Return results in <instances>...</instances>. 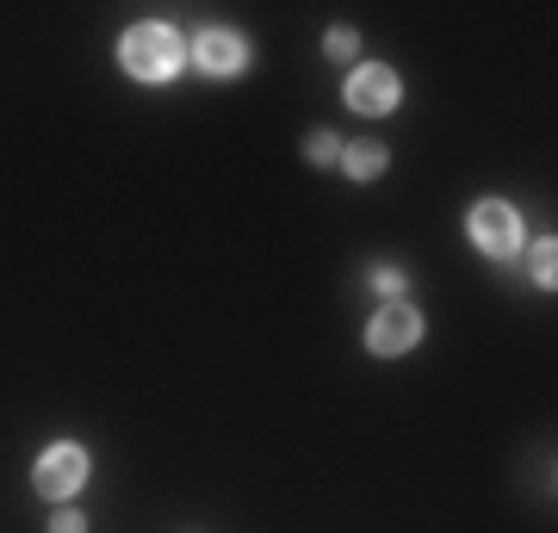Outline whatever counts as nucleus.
Masks as SVG:
<instances>
[{
  "mask_svg": "<svg viewBox=\"0 0 558 533\" xmlns=\"http://www.w3.org/2000/svg\"><path fill=\"white\" fill-rule=\"evenodd\" d=\"M119 62H124V75L161 87V81L180 75V62H186V38H180L168 20H143V25H131V32L119 38Z\"/></svg>",
  "mask_w": 558,
  "mask_h": 533,
  "instance_id": "f257e3e1",
  "label": "nucleus"
},
{
  "mask_svg": "<svg viewBox=\"0 0 558 533\" xmlns=\"http://www.w3.org/2000/svg\"><path fill=\"white\" fill-rule=\"evenodd\" d=\"M465 237H472V249L490 261H515L521 255V211L509 205V198H478L472 205V218H465Z\"/></svg>",
  "mask_w": 558,
  "mask_h": 533,
  "instance_id": "f03ea898",
  "label": "nucleus"
},
{
  "mask_svg": "<svg viewBox=\"0 0 558 533\" xmlns=\"http://www.w3.org/2000/svg\"><path fill=\"white\" fill-rule=\"evenodd\" d=\"M32 484H38V496H50V502H69V496L87 484V447H75V440L44 447L38 465H32Z\"/></svg>",
  "mask_w": 558,
  "mask_h": 533,
  "instance_id": "7ed1b4c3",
  "label": "nucleus"
},
{
  "mask_svg": "<svg viewBox=\"0 0 558 533\" xmlns=\"http://www.w3.org/2000/svg\"><path fill=\"white\" fill-rule=\"evenodd\" d=\"M341 99L354 106L360 119H385V112H398L403 81H398V69H385V62H360L354 75H348V87H341Z\"/></svg>",
  "mask_w": 558,
  "mask_h": 533,
  "instance_id": "20e7f679",
  "label": "nucleus"
},
{
  "mask_svg": "<svg viewBox=\"0 0 558 533\" xmlns=\"http://www.w3.org/2000/svg\"><path fill=\"white\" fill-rule=\"evenodd\" d=\"M422 341V311L416 304H403V298H391V304H379V316L366 323V348L379 360H398V354H410Z\"/></svg>",
  "mask_w": 558,
  "mask_h": 533,
  "instance_id": "39448f33",
  "label": "nucleus"
},
{
  "mask_svg": "<svg viewBox=\"0 0 558 533\" xmlns=\"http://www.w3.org/2000/svg\"><path fill=\"white\" fill-rule=\"evenodd\" d=\"M186 57H193V69L211 81H230L248 69V38H236V32H223V25H211V32H199V38L186 44Z\"/></svg>",
  "mask_w": 558,
  "mask_h": 533,
  "instance_id": "423d86ee",
  "label": "nucleus"
},
{
  "mask_svg": "<svg viewBox=\"0 0 558 533\" xmlns=\"http://www.w3.org/2000/svg\"><path fill=\"white\" fill-rule=\"evenodd\" d=\"M348 180H379L385 168H391V156H385V143H341V161H336Z\"/></svg>",
  "mask_w": 558,
  "mask_h": 533,
  "instance_id": "0eeeda50",
  "label": "nucleus"
},
{
  "mask_svg": "<svg viewBox=\"0 0 558 533\" xmlns=\"http://www.w3.org/2000/svg\"><path fill=\"white\" fill-rule=\"evenodd\" d=\"M527 274H534V286H546V292L558 286V249H553V237L527 249Z\"/></svg>",
  "mask_w": 558,
  "mask_h": 533,
  "instance_id": "6e6552de",
  "label": "nucleus"
},
{
  "mask_svg": "<svg viewBox=\"0 0 558 533\" xmlns=\"http://www.w3.org/2000/svg\"><path fill=\"white\" fill-rule=\"evenodd\" d=\"M304 161H311V168H336V161H341V137H336V131H311Z\"/></svg>",
  "mask_w": 558,
  "mask_h": 533,
  "instance_id": "1a4fd4ad",
  "label": "nucleus"
},
{
  "mask_svg": "<svg viewBox=\"0 0 558 533\" xmlns=\"http://www.w3.org/2000/svg\"><path fill=\"white\" fill-rule=\"evenodd\" d=\"M323 57H329V62H354L360 57V32H354V25H336V32L323 38Z\"/></svg>",
  "mask_w": 558,
  "mask_h": 533,
  "instance_id": "9d476101",
  "label": "nucleus"
},
{
  "mask_svg": "<svg viewBox=\"0 0 558 533\" xmlns=\"http://www.w3.org/2000/svg\"><path fill=\"white\" fill-rule=\"evenodd\" d=\"M373 292H379L385 304H391V298H403V267H385V261H379V267H373Z\"/></svg>",
  "mask_w": 558,
  "mask_h": 533,
  "instance_id": "9b49d317",
  "label": "nucleus"
},
{
  "mask_svg": "<svg viewBox=\"0 0 558 533\" xmlns=\"http://www.w3.org/2000/svg\"><path fill=\"white\" fill-rule=\"evenodd\" d=\"M44 533H87V514H81V509H69V502H62V509L50 514V528H44Z\"/></svg>",
  "mask_w": 558,
  "mask_h": 533,
  "instance_id": "f8f14e48",
  "label": "nucleus"
}]
</instances>
